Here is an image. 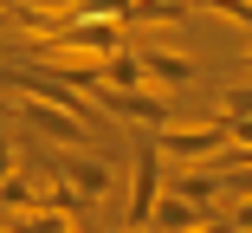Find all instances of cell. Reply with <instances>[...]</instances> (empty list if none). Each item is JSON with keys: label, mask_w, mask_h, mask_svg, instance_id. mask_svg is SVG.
I'll return each mask as SVG.
<instances>
[{"label": "cell", "mask_w": 252, "mask_h": 233, "mask_svg": "<svg viewBox=\"0 0 252 233\" xmlns=\"http://www.w3.org/2000/svg\"><path fill=\"white\" fill-rule=\"evenodd\" d=\"M156 143H162L168 162H214V156L233 149V117L226 110L220 117H175V123L156 130Z\"/></svg>", "instance_id": "6da1fadb"}, {"label": "cell", "mask_w": 252, "mask_h": 233, "mask_svg": "<svg viewBox=\"0 0 252 233\" xmlns=\"http://www.w3.org/2000/svg\"><path fill=\"white\" fill-rule=\"evenodd\" d=\"M97 104H104L117 123H142V130L175 123V104H168L162 84H97Z\"/></svg>", "instance_id": "7a4b0ae2"}, {"label": "cell", "mask_w": 252, "mask_h": 233, "mask_svg": "<svg viewBox=\"0 0 252 233\" xmlns=\"http://www.w3.org/2000/svg\"><path fill=\"white\" fill-rule=\"evenodd\" d=\"M162 143H156V130L136 143V168H129V227H149V214H156V201H162Z\"/></svg>", "instance_id": "3957f363"}, {"label": "cell", "mask_w": 252, "mask_h": 233, "mask_svg": "<svg viewBox=\"0 0 252 233\" xmlns=\"http://www.w3.org/2000/svg\"><path fill=\"white\" fill-rule=\"evenodd\" d=\"M13 104H20L26 130H32V136H45V143H65V149L91 143V123H84V117H71V110H59V104L32 98V91H13Z\"/></svg>", "instance_id": "277c9868"}, {"label": "cell", "mask_w": 252, "mask_h": 233, "mask_svg": "<svg viewBox=\"0 0 252 233\" xmlns=\"http://www.w3.org/2000/svg\"><path fill=\"white\" fill-rule=\"evenodd\" d=\"M52 168L78 188V201L84 207H97V201H110V188H117V168L104 162V156H84V149H65V156H52Z\"/></svg>", "instance_id": "5b68a950"}, {"label": "cell", "mask_w": 252, "mask_h": 233, "mask_svg": "<svg viewBox=\"0 0 252 233\" xmlns=\"http://www.w3.org/2000/svg\"><path fill=\"white\" fill-rule=\"evenodd\" d=\"M149 227H156V233H194V227H207V207L188 201V195H175V188H162V201H156V214H149Z\"/></svg>", "instance_id": "8992f818"}, {"label": "cell", "mask_w": 252, "mask_h": 233, "mask_svg": "<svg viewBox=\"0 0 252 233\" xmlns=\"http://www.w3.org/2000/svg\"><path fill=\"white\" fill-rule=\"evenodd\" d=\"M194 59L188 52H162V45H149V52H142V78L149 84H162V91H181V84H194Z\"/></svg>", "instance_id": "52a82bcc"}, {"label": "cell", "mask_w": 252, "mask_h": 233, "mask_svg": "<svg viewBox=\"0 0 252 233\" xmlns=\"http://www.w3.org/2000/svg\"><path fill=\"white\" fill-rule=\"evenodd\" d=\"M71 220H78V214H65V207H26V214H0V227H7V233H71Z\"/></svg>", "instance_id": "ba28073f"}, {"label": "cell", "mask_w": 252, "mask_h": 233, "mask_svg": "<svg viewBox=\"0 0 252 233\" xmlns=\"http://www.w3.org/2000/svg\"><path fill=\"white\" fill-rule=\"evenodd\" d=\"M194 0H136L129 7V26H149V20H188Z\"/></svg>", "instance_id": "9c48e42d"}, {"label": "cell", "mask_w": 252, "mask_h": 233, "mask_svg": "<svg viewBox=\"0 0 252 233\" xmlns=\"http://www.w3.org/2000/svg\"><path fill=\"white\" fill-rule=\"evenodd\" d=\"M168 188H175V195H188V201H200V207H207V201L220 195V175H200V168H188V175H175V181H168Z\"/></svg>", "instance_id": "30bf717a"}, {"label": "cell", "mask_w": 252, "mask_h": 233, "mask_svg": "<svg viewBox=\"0 0 252 233\" xmlns=\"http://www.w3.org/2000/svg\"><path fill=\"white\" fill-rule=\"evenodd\" d=\"M129 7L136 0H71L78 20H117V26H129Z\"/></svg>", "instance_id": "8fae6325"}, {"label": "cell", "mask_w": 252, "mask_h": 233, "mask_svg": "<svg viewBox=\"0 0 252 233\" xmlns=\"http://www.w3.org/2000/svg\"><path fill=\"white\" fill-rule=\"evenodd\" d=\"M194 13H214V20H233L252 33V0H194Z\"/></svg>", "instance_id": "7c38bea8"}, {"label": "cell", "mask_w": 252, "mask_h": 233, "mask_svg": "<svg viewBox=\"0 0 252 233\" xmlns=\"http://www.w3.org/2000/svg\"><path fill=\"white\" fill-rule=\"evenodd\" d=\"M220 195H252V162H233L220 175Z\"/></svg>", "instance_id": "4fadbf2b"}, {"label": "cell", "mask_w": 252, "mask_h": 233, "mask_svg": "<svg viewBox=\"0 0 252 233\" xmlns=\"http://www.w3.org/2000/svg\"><path fill=\"white\" fill-rule=\"evenodd\" d=\"M220 110H226V117H252V84H226Z\"/></svg>", "instance_id": "5bb4252c"}, {"label": "cell", "mask_w": 252, "mask_h": 233, "mask_svg": "<svg viewBox=\"0 0 252 233\" xmlns=\"http://www.w3.org/2000/svg\"><path fill=\"white\" fill-rule=\"evenodd\" d=\"M226 220H233V233H252V195H239V207H233Z\"/></svg>", "instance_id": "9a60e30c"}, {"label": "cell", "mask_w": 252, "mask_h": 233, "mask_svg": "<svg viewBox=\"0 0 252 233\" xmlns=\"http://www.w3.org/2000/svg\"><path fill=\"white\" fill-rule=\"evenodd\" d=\"M7 175H13V136L0 130V181H7Z\"/></svg>", "instance_id": "2e32d148"}, {"label": "cell", "mask_w": 252, "mask_h": 233, "mask_svg": "<svg viewBox=\"0 0 252 233\" xmlns=\"http://www.w3.org/2000/svg\"><path fill=\"white\" fill-rule=\"evenodd\" d=\"M13 26H20V13H13V7H0V33H13Z\"/></svg>", "instance_id": "e0dca14e"}, {"label": "cell", "mask_w": 252, "mask_h": 233, "mask_svg": "<svg viewBox=\"0 0 252 233\" xmlns=\"http://www.w3.org/2000/svg\"><path fill=\"white\" fill-rule=\"evenodd\" d=\"M194 233H233V220H207V227H194Z\"/></svg>", "instance_id": "ac0fdd59"}, {"label": "cell", "mask_w": 252, "mask_h": 233, "mask_svg": "<svg viewBox=\"0 0 252 233\" xmlns=\"http://www.w3.org/2000/svg\"><path fill=\"white\" fill-rule=\"evenodd\" d=\"M239 78H252V52H246V59H239Z\"/></svg>", "instance_id": "d6986e66"}, {"label": "cell", "mask_w": 252, "mask_h": 233, "mask_svg": "<svg viewBox=\"0 0 252 233\" xmlns=\"http://www.w3.org/2000/svg\"><path fill=\"white\" fill-rule=\"evenodd\" d=\"M129 233H156V227H129Z\"/></svg>", "instance_id": "ffe728a7"}, {"label": "cell", "mask_w": 252, "mask_h": 233, "mask_svg": "<svg viewBox=\"0 0 252 233\" xmlns=\"http://www.w3.org/2000/svg\"><path fill=\"white\" fill-rule=\"evenodd\" d=\"M0 7H13V0H0Z\"/></svg>", "instance_id": "44dd1931"}, {"label": "cell", "mask_w": 252, "mask_h": 233, "mask_svg": "<svg viewBox=\"0 0 252 233\" xmlns=\"http://www.w3.org/2000/svg\"><path fill=\"white\" fill-rule=\"evenodd\" d=\"M71 233H78V227H71Z\"/></svg>", "instance_id": "7402d4cb"}]
</instances>
